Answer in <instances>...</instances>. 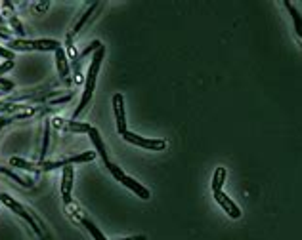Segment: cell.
Wrapping results in <instances>:
<instances>
[{
	"mask_svg": "<svg viewBox=\"0 0 302 240\" xmlns=\"http://www.w3.org/2000/svg\"><path fill=\"white\" fill-rule=\"evenodd\" d=\"M105 56V48L100 46L96 50V54L92 56V61H90V67H88V74H86V84H84V92H82V97H80V103L78 107L75 109L73 113V120L78 119V115L88 107L90 99L94 96V88H96V78H98V71H100V65H101V60Z\"/></svg>",
	"mask_w": 302,
	"mask_h": 240,
	"instance_id": "6da1fadb",
	"label": "cell"
},
{
	"mask_svg": "<svg viewBox=\"0 0 302 240\" xmlns=\"http://www.w3.org/2000/svg\"><path fill=\"white\" fill-rule=\"evenodd\" d=\"M62 48L58 40H52V38H40V40H23V38H17V40H10L8 42V50L10 52H29V50H56Z\"/></svg>",
	"mask_w": 302,
	"mask_h": 240,
	"instance_id": "7a4b0ae2",
	"label": "cell"
},
{
	"mask_svg": "<svg viewBox=\"0 0 302 240\" xmlns=\"http://www.w3.org/2000/svg\"><path fill=\"white\" fill-rule=\"evenodd\" d=\"M0 202H2L4 206H8V208L12 210L15 216H19L21 219H25L27 223L31 225V229H33V231L37 233L38 239L44 240V233H42V229H40V225H38V221H37V219H35L33 216H31V214H29V212H27L25 208L19 204L17 200H13L10 194H0Z\"/></svg>",
	"mask_w": 302,
	"mask_h": 240,
	"instance_id": "3957f363",
	"label": "cell"
},
{
	"mask_svg": "<svg viewBox=\"0 0 302 240\" xmlns=\"http://www.w3.org/2000/svg\"><path fill=\"white\" fill-rule=\"evenodd\" d=\"M63 206H65V212H67L69 216L73 217L75 221H78L80 225H84V229H86L90 235H92V239H94V240H107L105 237H103V233H101L100 229L96 227V225L90 221L88 217L82 214V210L78 208V204H76L75 200H71V202H65Z\"/></svg>",
	"mask_w": 302,
	"mask_h": 240,
	"instance_id": "277c9868",
	"label": "cell"
},
{
	"mask_svg": "<svg viewBox=\"0 0 302 240\" xmlns=\"http://www.w3.org/2000/svg\"><path fill=\"white\" fill-rule=\"evenodd\" d=\"M107 170H109V172L113 174V178H115V180L119 181V183H123V185H125L126 189H130V191L134 192V194H138L140 198H144V200H148V198H150V196H151L150 191H148V189H146L144 185H140L138 181H136V180H132V178H128V176H126L125 172H123V170L119 168V166H115V164H109V166H107Z\"/></svg>",
	"mask_w": 302,
	"mask_h": 240,
	"instance_id": "5b68a950",
	"label": "cell"
},
{
	"mask_svg": "<svg viewBox=\"0 0 302 240\" xmlns=\"http://www.w3.org/2000/svg\"><path fill=\"white\" fill-rule=\"evenodd\" d=\"M94 156H96V153H94V151H86V153H80V155L69 156V158H63V160H54V162H38V166H40V172H48V170L63 168V166H67V164H76V162H90Z\"/></svg>",
	"mask_w": 302,
	"mask_h": 240,
	"instance_id": "8992f818",
	"label": "cell"
},
{
	"mask_svg": "<svg viewBox=\"0 0 302 240\" xmlns=\"http://www.w3.org/2000/svg\"><path fill=\"white\" fill-rule=\"evenodd\" d=\"M123 137H125L128 143L142 147V149H150V151H163V149H166V141H164V139H146V137L136 135V133L132 132H126Z\"/></svg>",
	"mask_w": 302,
	"mask_h": 240,
	"instance_id": "52a82bcc",
	"label": "cell"
},
{
	"mask_svg": "<svg viewBox=\"0 0 302 240\" xmlns=\"http://www.w3.org/2000/svg\"><path fill=\"white\" fill-rule=\"evenodd\" d=\"M52 124L58 128V130H63V132H75V133H88L90 132V124L86 122H76V120H65V119H52Z\"/></svg>",
	"mask_w": 302,
	"mask_h": 240,
	"instance_id": "ba28073f",
	"label": "cell"
},
{
	"mask_svg": "<svg viewBox=\"0 0 302 240\" xmlns=\"http://www.w3.org/2000/svg\"><path fill=\"white\" fill-rule=\"evenodd\" d=\"M214 198H216V202L222 206V210L226 212L229 217H233V219H239L241 217V210L237 208V204L227 196L224 191H213Z\"/></svg>",
	"mask_w": 302,
	"mask_h": 240,
	"instance_id": "9c48e42d",
	"label": "cell"
},
{
	"mask_svg": "<svg viewBox=\"0 0 302 240\" xmlns=\"http://www.w3.org/2000/svg\"><path fill=\"white\" fill-rule=\"evenodd\" d=\"M113 111H115V119H117V130L121 135H125L128 132L126 128V119H125V99L121 94H115L113 96Z\"/></svg>",
	"mask_w": 302,
	"mask_h": 240,
	"instance_id": "30bf717a",
	"label": "cell"
},
{
	"mask_svg": "<svg viewBox=\"0 0 302 240\" xmlns=\"http://www.w3.org/2000/svg\"><path fill=\"white\" fill-rule=\"evenodd\" d=\"M71 189H73V166H71V164H67V166H63L62 187H60V191H62L63 204H65V202H71V200H73V198H71Z\"/></svg>",
	"mask_w": 302,
	"mask_h": 240,
	"instance_id": "8fae6325",
	"label": "cell"
},
{
	"mask_svg": "<svg viewBox=\"0 0 302 240\" xmlns=\"http://www.w3.org/2000/svg\"><path fill=\"white\" fill-rule=\"evenodd\" d=\"M56 67L60 71V76L69 84V58H67V54H65L63 48L56 50Z\"/></svg>",
	"mask_w": 302,
	"mask_h": 240,
	"instance_id": "7c38bea8",
	"label": "cell"
},
{
	"mask_svg": "<svg viewBox=\"0 0 302 240\" xmlns=\"http://www.w3.org/2000/svg\"><path fill=\"white\" fill-rule=\"evenodd\" d=\"M88 135H90V139H92V143H94V147H96V153L101 156V160H103V164H105V168H107L111 162H109V156H107V151H105V145L101 141L98 130H96V128H90Z\"/></svg>",
	"mask_w": 302,
	"mask_h": 240,
	"instance_id": "4fadbf2b",
	"label": "cell"
},
{
	"mask_svg": "<svg viewBox=\"0 0 302 240\" xmlns=\"http://www.w3.org/2000/svg\"><path fill=\"white\" fill-rule=\"evenodd\" d=\"M283 6L289 10L291 17H293V21H295V31H297V35L302 38V15H301V12L295 8V4H293V2H283Z\"/></svg>",
	"mask_w": 302,
	"mask_h": 240,
	"instance_id": "5bb4252c",
	"label": "cell"
},
{
	"mask_svg": "<svg viewBox=\"0 0 302 240\" xmlns=\"http://www.w3.org/2000/svg\"><path fill=\"white\" fill-rule=\"evenodd\" d=\"M100 6H101L100 2H94V4L90 6V10H86V12H84V15H82V17H80V19L76 21V25L73 27V33H71V35H76V33H80V29H82V27H84V23H86V21L90 19V15L96 12V10L100 8Z\"/></svg>",
	"mask_w": 302,
	"mask_h": 240,
	"instance_id": "9a60e30c",
	"label": "cell"
},
{
	"mask_svg": "<svg viewBox=\"0 0 302 240\" xmlns=\"http://www.w3.org/2000/svg\"><path fill=\"white\" fill-rule=\"evenodd\" d=\"M10 164L15 166V168H21V170H27V172H40V166L38 164H31V162H27L23 158H17V156H12L10 158Z\"/></svg>",
	"mask_w": 302,
	"mask_h": 240,
	"instance_id": "2e32d148",
	"label": "cell"
},
{
	"mask_svg": "<svg viewBox=\"0 0 302 240\" xmlns=\"http://www.w3.org/2000/svg\"><path fill=\"white\" fill-rule=\"evenodd\" d=\"M0 174H4V176H8L10 180H13L15 183H19L21 187H25V189H29V187H33L35 183H33V180H23V178H19L17 174H13L12 170L4 168V166H0Z\"/></svg>",
	"mask_w": 302,
	"mask_h": 240,
	"instance_id": "e0dca14e",
	"label": "cell"
},
{
	"mask_svg": "<svg viewBox=\"0 0 302 240\" xmlns=\"http://www.w3.org/2000/svg\"><path fill=\"white\" fill-rule=\"evenodd\" d=\"M226 178H227L226 170L216 168L213 178V191H222V187H224V183H226Z\"/></svg>",
	"mask_w": 302,
	"mask_h": 240,
	"instance_id": "ac0fdd59",
	"label": "cell"
},
{
	"mask_svg": "<svg viewBox=\"0 0 302 240\" xmlns=\"http://www.w3.org/2000/svg\"><path fill=\"white\" fill-rule=\"evenodd\" d=\"M50 120H44V139H42V151H40V160H44V156L48 153V143H50Z\"/></svg>",
	"mask_w": 302,
	"mask_h": 240,
	"instance_id": "d6986e66",
	"label": "cell"
},
{
	"mask_svg": "<svg viewBox=\"0 0 302 240\" xmlns=\"http://www.w3.org/2000/svg\"><path fill=\"white\" fill-rule=\"evenodd\" d=\"M65 46H67V52H65V54H67V58L75 63V61L78 60V54H76L75 46H73V35H71V33H69L67 38H65Z\"/></svg>",
	"mask_w": 302,
	"mask_h": 240,
	"instance_id": "ffe728a7",
	"label": "cell"
},
{
	"mask_svg": "<svg viewBox=\"0 0 302 240\" xmlns=\"http://www.w3.org/2000/svg\"><path fill=\"white\" fill-rule=\"evenodd\" d=\"M10 25H12V27H13V31H15V33H17V35H19V36H25V29L21 27V23H19V19H17L15 15H13V17H10Z\"/></svg>",
	"mask_w": 302,
	"mask_h": 240,
	"instance_id": "44dd1931",
	"label": "cell"
},
{
	"mask_svg": "<svg viewBox=\"0 0 302 240\" xmlns=\"http://www.w3.org/2000/svg\"><path fill=\"white\" fill-rule=\"evenodd\" d=\"M71 94H65L63 97H60V99H50L48 101V105H60V103H67V101H71Z\"/></svg>",
	"mask_w": 302,
	"mask_h": 240,
	"instance_id": "7402d4cb",
	"label": "cell"
},
{
	"mask_svg": "<svg viewBox=\"0 0 302 240\" xmlns=\"http://www.w3.org/2000/svg\"><path fill=\"white\" fill-rule=\"evenodd\" d=\"M0 58H4L6 61H13V52H10L8 48H2V46H0Z\"/></svg>",
	"mask_w": 302,
	"mask_h": 240,
	"instance_id": "603a6c76",
	"label": "cell"
},
{
	"mask_svg": "<svg viewBox=\"0 0 302 240\" xmlns=\"http://www.w3.org/2000/svg\"><path fill=\"white\" fill-rule=\"evenodd\" d=\"M10 69H13V61H4L2 65H0V74H4V72H8Z\"/></svg>",
	"mask_w": 302,
	"mask_h": 240,
	"instance_id": "cb8c5ba5",
	"label": "cell"
},
{
	"mask_svg": "<svg viewBox=\"0 0 302 240\" xmlns=\"http://www.w3.org/2000/svg\"><path fill=\"white\" fill-rule=\"evenodd\" d=\"M48 6H50V2H38V4H35L33 8L37 10V13L44 12V10H48Z\"/></svg>",
	"mask_w": 302,
	"mask_h": 240,
	"instance_id": "d4e9b609",
	"label": "cell"
},
{
	"mask_svg": "<svg viewBox=\"0 0 302 240\" xmlns=\"http://www.w3.org/2000/svg\"><path fill=\"white\" fill-rule=\"evenodd\" d=\"M0 38H4V40H10V35H8L6 31H0Z\"/></svg>",
	"mask_w": 302,
	"mask_h": 240,
	"instance_id": "484cf974",
	"label": "cell"
},
{
	"mask_svg": "<svg viewBox=\"0 0 302 240\" xmlns=\"http://www.w3.org/2000/svg\"><path fill=\"white\" fill-rule=\"evenodd\" d=\"M123 240H146V237L140 235V237H130V239H123Z\"/></svg>",
	"mask_w": 302,
	"mask_h": 240,
	"instance_id": "4316f807",
	"label": "cell"
},
{
	"mask_svg": "<svg viewBox=\"0 0 302 240\" xmlns=\"http://www.w3.org/2000/svg\"><path fill=\"white\" fill-rule=\"evenodd\" d=\"M2 27H4V19H2V15H0V31H2Z\"/></svg>",
	"mask_w": 302,
	"mask_h": 240,
	"instance_id": "83f0119b",
	"label": "cell"
}]
</instances>
